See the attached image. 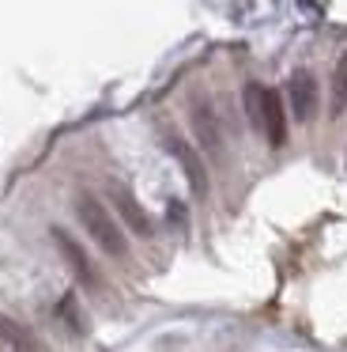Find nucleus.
Masks as SVG:
<instances>
[{
	"instance_id": "6e6552de",
	"label": "nucleus",
	"mask_w": 347,
	"mask_h": 352,
	"mask_svg": "<svg viewBox=\"0 0 347 352\" xmlns=\"http://www.w3.org/2000/svg\"><path fill=\"white\" fill-rule=\"evenodd\" d=\"M0 341L8 344V352H38V341L30 337V329L8 314H0Z\"/></svg>"
},
{
	"instance_id": "39448f33",
	"label": "nucleus",
	"mask_w": 347,
	"mask_h": 352,
	"mask_svg": "<svg viewBox=\"0 0 347 352\" xmlns=\"http://www.w3.org/2000/svg\"><path fill=\"white\" fill-rule=\"evenodd\" d=\"M166 148H170V155L181 163V170H185L193 193H196V197H204V193H208V170H204V160L193 152V144H185L181 137H170V144H166Z\"/></svg>"
},
{
	"instance_id": "9d476101",
	"label": "nucleus",
	"mask_w": 347,
	"mask_h": 352,
	"mask_svg": "<svg viewBox=\"0 0 347 352\" xmlns=\"http://www.w3.org/2000/svg\"><path fill=\"white\" fill-rule=\"evenodd\" d=\"M57 314L68 322V329H75V333H83V329H87V322H83V314H80V303H75V296H64V299H60Z\"/></svg>"
},
{
	"instance_id": "f257e3e1",
	"label": "nucleus",
	"mask_w": 347,
	"mask_h": 352,
	"mask_svg": "<svg viewBox=\"0 0 347 352\" xmlns=\"http://www.w3.org/2000/svg\"><path fill=\"white\" fill-rule=\"evenodd\" d=\"M75 212H80V223L87 228V235L102 246V254H110V258H125L128 239H125V231L117 228V220L106 212L102 201L91 197V193H80V197H75Z\"/></svg>"
},
{
	"instance_id": "9b49d317",
	"label": "nucleus",
	"mask_w": 347,
	"mask_h": 352,
	"mask_svg": "<svg viewBox=\"0 0 347 352\" xmlns=\"http://www.w3.org/2000/svg\"><path fill=\"white\" fill-rule=\"evenodd\" d=\"M261 107H264V87L261 84H249L246 87V114H249V122L261 129Z\"/></svg>"
},
{
	"instance_id": "0eeeda50",
	"label": "nucleus",
	"mask_w": 347,
	"mask_h": 352,
	"mask_svg": "<svg viewBox=\"0 0 347 352\" xmlns=\"http://www.w3.org/2000/svg\"><path fill=\"white\" fill-rule=\"evenodd\" d=\"M261 129L268 137L272 148H283L287 144V118H283V99L279 91L264 87V107H261Z\"/></svg>"
},
{
	"instance_id": "20e7f679",
	"label": "nucleus",
	"mask_w": 347,
	"mask_h": 352,
	"mask_svg": "<svg viewBox=\"0 0 347 352\" xmlns=\"http://www.w3.org/2000/svg\"><path fill=\"white\" fill-rule=\"evenodd\" d=\"M287 99H291V110L298 122H309V118L317 114V80L313 72L298 69L291 72V80H287Z\"/></svg>"
},
{
	"instance_id": "1a4fd4ad",
	"label": "nucleus",
	"mask_w": 347,
	"mask_h": 352,
	"mask_svg": "<svg viewBox=\"0 0 347 352\" xmlns=\"http://www.w3.org/2000/svg\"><path fill=\"white\" fill-rule=\"evenodd\" d=\"M328 110H332V118H344V110H347V50H344V57L336 61V69H332V99H328Z\"/></svg>"
},
{
	"instance_id": "7ed1b4c3",
	"label": "nucleus",
	"mask_w": 347,
	"mask_h": 352,
	"mask_svg": "<svg viewBox=\"0 0 347 352\" xmlns=\"http://www.w3.org/2000/svg\"><path fill=\"white\" fill-rule=\"evenodd\" d=\"M49 235H53V243H57V250L64 254V261H68V269H72L75 280H80L83 288H98V273H95V265H91V258L83 254V246L75 243L64 228H53Z\"/></svg>"
},
{
	"instance_id": "f03ea898",
	"label": "nucleus",
	"mask_w": 347,
	"mask_h": 352,
	"mask_svg": "<svg viewBox=\"0 0 347 352\" xmlns=\"http://www.w3.org/2000/svg\"><path fill=\"white\" fill-rule=\"evenodd\" d=\"M106 193H110V205L117 208V216L125 220V228L132 231V235H140V239H151V216L143 212V205L132 197V190L110 178V182H106Z\"/></svg>"
},
{
	"instance_id": "f8f14e48",
	"label": "nucleus",
	"mask_w": 347,
	"mask_h": 352,
	"mask_svg": "<svg viewBox=\"0 0 347 352\" xmlns=\"http://www.w3.org/2000/svg\"><path fill=\"white\" fill-rule=\"evenodd\" d=\"M170 220H174V223L185 220V208H181V201H170Z\"/></svg>"
},
{
	"instance_id": "423d86ee",
	"label": "nucleus",
	"mask_w": 347,
	"mask_h": 352,
	"mask_svg": "<svg viewBox=\"0 0 347 352\" xmlns=\"http://www.w3.org/2000/svg\"><path fill=\"white\" fill-rule=\"evenodd\" d=\"M193 137L200 140V148L208 155H223V133H219V122H215V110L208 102H196L193 107Z\"/></svg>"
}]
</instances>
